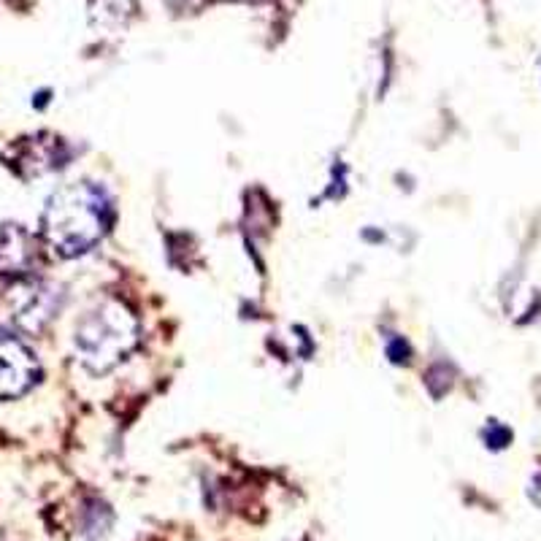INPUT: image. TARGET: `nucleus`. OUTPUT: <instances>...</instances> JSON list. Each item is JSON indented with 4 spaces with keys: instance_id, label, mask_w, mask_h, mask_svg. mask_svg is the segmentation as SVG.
<instances>
[{
    "instance_id": "1",
    "label": "nucleus",
    "mask_w": 541,
    "mask_h": 541,
    "mask_svg": "<svg viewBox=\"0 0 541 541\" xmlns=\"http://www.w3.org/2000/svg\"><path fill=\"white\" fill-rule=\"evenodd\" d=\"M114 220V206L101 184L74 182L46 201L41 230L49 249L60 257L87 255L98 247Z\"/></svg>"
},
{
    "instance_id": "5",
    "label": "nucleus",
    "mask_w": 541,
    "mask_h": 541,
    "mask_svg": "<svg viewBox=\"0 0 541 541\" xmlns=\"http://www.w3.org/2000/svg\"><path fill=\"white\" fill-rule=\"evenodd\" d=\"M36 263V244L22 225H0V274L22 276Z\"/></svg>"
},
{
    "instance_id": "7",
    "label": "nucleus",
    "mask_w": 541,
    "mask_h": 541,
    "mask_svg": "<svg viewBox=\"0 0 541 541\" xmlns=\"http://www.w3.org/2000/svg\"><path fill=\"white\" fill-rule=\"evenodd\" d=\"M485 441H487V447L501 450V447H506V444L512 441V431H509V428H504V425H498V422H493V425H487Z\"/></svg>"
},
{
    "instance_id": "6",
    "label": "nucleus",
    "mask_w": 541,
    "mask_h": 541,
    "mask_svg": "<svg viewBox=\"0 0 541 541\" xmlns=\"http://www.w3.org/2000/svg\"><path fill=\"white\" fill-rule=\"evenodd\" d=\"M387 358L398 363V366H404L412 358V349H409V341L404 336H393V339L387 341Z\"/></svg>"
},
{
    "instance_id": "2",
    "label": "nucleus",
    "mask_w": 541,
    "mask_h": 541,
    "mask_svg": "<svg viewBox=\"0 0 541 541\" xmlns=\"http://www.w3.org/2000/svg\"><path fill=\"white\" fill-rule=\"evenodd\" d=\"M136 317L120 301H106L76 322V352L92 374H106L136 347Z\"/></svg>"
},
{
    "instance_id": "3",
    "label": "nucleus",
    "mask_w": 541,
    "mask_h": 541,
    "mask_svg": "<svg viewBox=\"0 0 541 541\" xmlns=\"http://www.w3.org/2000/svg\"><path fill=\"white\" fill-rule=\"evenodd\" d=\"M11 320L25 333L44 331L60 309V290L44 279H19L9 295Z\"/></svg>"
},
{
    "instance_id": "4",
    "label": "nucleus",
    "mask_w": 541,
    "mask_h": 541,
    "mask_svg": "<svg viewBox=\"0 0 541 541\" xmlns=\"http://www.w3.org/2000/svg\"><path fill=\"white\" fill-rule=\"evenodd\" d=\"M41 376L36 352L14 333L0 328V401L25 395Z\"/></svg>"
}]
</instances>
